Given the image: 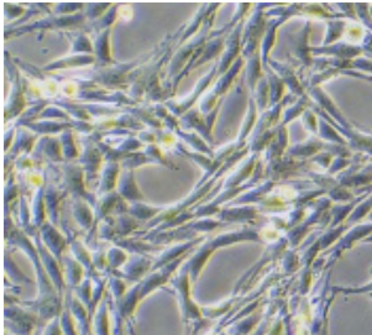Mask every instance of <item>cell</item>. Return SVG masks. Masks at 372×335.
<instances>
[{
  "label": "cell",
  "mask_w": 372,
  "mask_h": 335,
  "mask_svg": "<svg viewBox=\"0 0 372 335\" xmlns=\"http://www.w3.org/2000/svg\"><path fill=\"white\" fill-rule=\"evenodd\" d=\"M371 294V296H370V297H372V292H371V294Z\"/></svg>",
  "instance_id": "cell-1"
}]
</instances>
